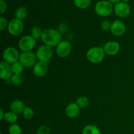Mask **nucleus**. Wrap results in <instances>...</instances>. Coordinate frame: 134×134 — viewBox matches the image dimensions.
Instances as JSON below:
<instances>
[{
	"label": "nucleus",
	"mask_w": 134,
	"mask_h": 134,
	"mask_svg": "<svg viewBox=\"0 0 134 134\" xmlns=\"http://www.w3.org/2000/svg\"><path fill=\"white\" fill-rule=\"evenodd\" d=\"M51 130L47 126L41 125L37 130L36 134H50Z\"/></svg>",
	"instance_id": "obj_27"
},
{
	"label": "nucleus",
	"mask_w": 134,
	"mask_h": 134,
	"mask_svg": "<svg viewBox=\"0 0 134 134\" xmlns=\"http://www.w3.org/2000/svg\"><path fill=\"white\" fill-rule=\"evenodd\" d=\"M36 44V39L31 35H25L20 39L18 47L22 52L31 51Z\"/></svg>",
	"instance_id": "obj_6"
},
{
	"label": "nucleus",
	"mask_w": 134,
	"mask_h": 134,
	"mask_svg": "<svg viewBox=\"0 0 134 134\" xmlns=\"http://www.w3.org/2000/svg\"><path fill=\"white\" fill-rule=\"evenodd\" d=\"M23 80V77L21 75L13 74L10 79V82L13 85L17 86V85H20L22 83Z\"/></svg>",
	"instance_id": "obj_25"
},
{
	"label": "nucleus",
	"mask_w": 134,
	"mask_h": 134,
	"mask_svg": "<svg viewBox=\"0 0 134 134\" xmlns=\"http://www.w3.org/2000/svg\"><path fill=\"white\" fill-rule=\"evenodd\" d=\"M109 2H111V3L116 4V3H118L120 2V0H109Z\"/></svg>",
	"instance_id": "obj_32"
},
{
	"label": "nucleus",
	"mask_w": 134,
	"mask_h": 134,
	"mask_svg": "<svg viewBox=\"0 0 134 134\" xmlns=\"http://www.w3.org/2000/svg\"><path fill=\"white\" fill-rule=\"evenodd\" d=\"M20 54L18 51L14 47H9L5 48L3 53V58L4 61L9 64H13L19 61Z\"/></svg>",
	"instance_id": "obj_8"
},
{
	"label": "nucleus",
	"mask_w": 134,
	"mask_h": 134,
	"mask_svg": "<svg viewBox=\"0 0 134 134\" xmlns=\"http://www.w3.org/2000/svg\"><path fill=\"white\" fill-rule=\"evenodd\" d=\"M8 32L13 36H18L22 34L24 30V24L21 20L14 18L9 22Z\"/></svg>",
	"instance_id": "obj_7"
},
{
	"label": "nucleus",
	"mask_w": 134,
	"mask_h": 134,
	"mask_svg": "<svg viewBox=\"0 0 134 134\" xmlns=\"http://www.w3.org/2000/svg\"><path fill=\"white\" fill-rule=\"evenodd\" d=\"M111 23L109 20H103L101 24V28L103 31H108L111 30Z\"/></svg>",
	"instance_id": "obj_28"
},
{
	"label": "nucleus",
	"mask_w": 134,
	"mask_h": 134,
	"mask_svg": "<svg viewBox=\"0 0 134 134\" xmlns=\"http://www.w3.org/2000/svg\"><path fill=\"white\" fill-rule=\"evenodd\" d=\"M43 31H42L41 28L39 26H34L32 27L31 30V36L35 39H39L41 38L42 34H43Z\"/></svg>",
	"instance_id": "obj_22"
},
{
	"label": "nucleus",
	"mask_w": 134,
	"mask_h": 134,
	"mask_svg": "<svg viewBox=\"0 0 134 134\" xmlns=\"http://www.w3.org/2000/svg\"><path fill=\"white\" fill-rule=\"evenodd\" d=\"M76 103L78 105L80 108H86L89 105V99L86 96H81L77 98Z\"/></svg>",
	"instance_id": "obj_23"
},
{
	"label": "nucleus",
	"mask_w": 134,
	"mask_h": 134,
	"mask_svg": "<svg viewBox=\"0 0 134 134\" xmlns=\"http://www.w3.org/2000/svg\"><path fill=\"white\" fill-rule=\"evenodd\" d=\"M82 134H102V132L96 126L89 124L84 128Z\"/></svg>",
	"instance_id": "obj_17"
},
{
	"label": "nucleus",
	"mask_w": 134,
	"mask_h": 134,
	"mask_svg": "<svg viewBox=\"0 0 134 134\" xmlns=\"http://www.w3.org/2000/svg\"><path fill=\"white\" fill-rule=\"evenodd\" d=\"M80 107L75 103H70L65 108V114L69 118H75L79 115Z\"/></svg>",
	"instance_id": "obj_15"
},
{
	"label": "nucleus",
	"mask_w": 134,
	"mask_h": 134,
	"mask_svg": "<svg viewBox=\"0 0 134 134\" xmlns=\"http://www.w3.org/2000/svg\"><path fill=\"white\" fill-rule=\"evenodd\" d=\"M7 9V5L4 0H0V14H3Z\"/></svg>",
	"instance_id": "obj_30"
},
{
	"label": "nucleus",
	"mask_w": 134,
	"mask_h": 134,
	"mask_svg": "<svg viewBox=\"0 0 134 134\" xmlns=\"http://www.w3.org/2000/svg\"><path fill=\"white\" fill-rule=\"evenodd\" d=\"M11 65L5 61H2L0 64V78L4 81L10 80L13 76Z\"/></svg>",
	"instance_id": "obj_11"
},
{
	"label": "nucleus",
	"mask_w": 134,
	"mask_h": 134,
	"mask_svg": "<svg viewBox=\"0 0 134 134\" xmlns=\"http://www.w3.org/2000/svg\"><path fill=\"white\" fill-rule=\"evenodd\" d=\"M4 116H5V113L3 112V110L2 109H0V119L3 120L4 119Z\"/></svg>",
	"instance_id": "obj_31"
},
{
	"label": "nucleus",
	"mask_w": 134,
	"mask_h": 134,
	"mask_svg": "<svg viewBox=\"0 0 134 134\" xmlns=\"http://www.w3.org/2000/svg\"><path fill=\"white\" fill-rule=\"evenodd\" d=\"M74 4L79 9H86L91 4V0H74Z\"/></svg>",
	"instance_id": "obj_21"
},
{
	"label": "nucleus",
	"mask_w": 134,
	"mask_h": 134,
	"mask_svg": "<svg viewBox=\"0 0 134 134\" xmlns=\"http://www.w3.org/2000/svg\"><path fill=\"white\" fill-rule=\"evenodd\" d=\"M9 134H22V128L18 124H12L9 127Z\"/></svg>",
	"instance_id": "obj_24"
},
{
	"label": "nucleus",
	"mask_w": 134,
	"mask_h": 134,
	"mask_svg": "<svg viewBox=\"0 0 134 134\" xmlns=\"http://www.w3.org/2000/svg\"><path fill=\"white\" fill-rule=\"evenodd\" d=\"M41 41L44 44L49 47H56L62 41V34L58 30L48 28L43 31Z\"/></svg>",
	"instance_id": "obj_1"
},
{
	"label": "nucleus",
	"mask_w": 134,
	"mask_h": 134,
	"mask_svg": "<svg viewBox=\"0 0 134 134\" xmlns=\"http://www.w3.org/2000/svg\"><path fill=\"white\" fill-rule=\"evenodd\" d=\"M9 23L7 22L6 18L3 16H1L0 18V30L1 31H3L6 27H8Z\"/></svg>",
	"instance_id": "obj_29"
},
{
	"label": "nucleus",
	"mask_w": 134,
	"mask_h": 134,
	"mask_svg": "<svg viewBox=\"0 0 134 134\" xmlns=\"http://www.w3.org/2000/svg\"><path fill=\"white\" fill-rule=\"evenodd\" d=\"M37 58L36 54L31 51L22 52V53L20 54L19 62L24 65V67L29 68L34 66L37 62Z\"/></svg>",
	"instance_id": "obj_5"
},
{
	"label": "nucleus",
	"mask_w": 134,
	"mask_h": 134,
	"mask_svg": "<svg viewBox=\"0 0 134 134\" xmlns=\"http://www.w3.org/2000/svg\"><path fill=\"white\" fill-rule=\"evenodd\" d=\"M36 56L39 61L47 64L49 62L53 56V51L52 47L45 44L40 46L37 50Z\"/></svg>",
	"instance_id": "obj_4"
},
{
	"label": "nucleus",
	"mask_w": 134,
	"mask_h": 134,
	"mask_svg": "<svg viewBox=\"0 0 134 134\" xmlns=\"http://www.w3.org/2000/svg\"><path fill=\"white\" fill-rule=\"evenodd\" d=\"M128 1H129V0H121V1H122V2H124V3H127Z\"/></svg>",
	"instance_id": "obj_33"
},
{
	"label": "nucleus",
	"mask_w": 134,
	"mask_h": 134,
	"mask_svg": "<svg viewBox=\"0 0 134 134\" xmlns=\"http://www.w3.org/2000/svg\"><path fill=\"white\" fill-rule=\"evenodd\" d=\"M4 119L6 120L7 122L10 123V124H15L16 122L18 120V116L17 114L14 113L13 111H9V112L5 113V116H4Z\"/></svg>",
	"instance_id": "obj_19"
},
{
	"label": "nucleus",
	"mask_w": 134,
	"mask_h": 134,
	"mask_svg": "<svg viewBox=\"0 0 134 134\" xmlns=\"http://www.w3.org/2000/svg\"><path fill=\"white\" fill-rule=\"evenodd\" d=\"M114 12L117 16L120 18H126L130 13V7L127 3L120 1L115 4L114 7Z\"/></svg>",
	"instance_id": "obj_9"
},
{
	"label": "nucleus",
	"mask_w": 134,
	"mask_h": 134,
	"mask_svg": "<svg viewBox=\"0 0 134 134\" xmlns=\"http://www.w3.org/2000/svg\"><path fill=\"white\" fill-rule=\"evenodd\" d=\"M23 116L25 119L30 120L33 118L34 115V112L32 109L30 107H25L23 111Z\"/></svg>",
	"instance_id": "obj_26"
},
{
	"label": "nucleus",
	"mask_w": 134,
	"mask_h": 134,
	"mask_svg": "<svg viewBox=\"0 0 134 134\" xmlns=\"http://www.w3.org/2000/svg\"><path fill=\"white\" fill-rule=\"evenodd\" d=\"M114 8L109 1H100L95 6V12L99 16H108L111 14Z\"/></svg>",
	"instance_id": "obj_3"
},
{
	"label": "nucleus",
	"mask_w": 134,
	"mask_h": 134,
	"mask_svg": "<svg viewBox=\"0 0 134 134\" xmlns=\"http://www.w3.org/2000/svg\"><path fill=\"white\" fill-rule=\"evenodd\" d=\"M71 51V44L68 41H62L56 47V52L60 58L67 57Z\"/></svg>",
	"instance_id": "obj_10"
},
{
	"label": "nucleus",
	"mask_w": 134,
	"mask_h": 134,
	"mask_svg": "<svg viewBox=\"0 0 134 134\" xmlns=\"http://www.w3.org/2000/svg\"><path fill=\"white\" fill-rule=\"evenodd\" d=\"M12 68V71H13V74L16 75H21L22 71L24 70V65L20 62L19 61L16 62L14 63L11 65Z\"/></svg>",
	"instance_id": "obj_20"
},
{
	"label": "nucleus",
	"mask_w": 134,
	"mask_h": 134,
	"mask_svg": "<svg viewBox=\"0 0 134 134\" xmlns=\"http://www.w3.org/2000/svg\"><path fill=\"white\" fill-rule=\"evenodd\" d=\"M111 32L116 37L122 36L126 32V26L124 22L119 20H116L111 23Z\"/></svg>",
	"instance_id": "obj_12"
},
{
	"label": "nucleus",
	"mask_w": 134,
	"mask_h": 134,
	"mask_svg": "<svg viewBox=\"0 0 134 134\" xmlns=\"http://www.w3.org/2000/svg\"><path fill=\"white\" fill-rule=\"evenodd\" d=\"M48 72V65L47 63L42 62H37L33 68V73L36 77H43L46 75Z\"/></svg>",
	"instance_id": "obj_14"
},
{
	"label": "nucleus",
	"mask_w": 134,
	"mask_h": 134,
	"mask_svg": "<svg viewBox=\"0 0 134 134\" xmlns=\"http://www.w3.org/2000/svg\"><path fill=\"white\" fill-rule=\"evenodd\" d=\"M120 44L118 42L113 41L107 42L103 46L105 53L109 56H115L120 51Z\"/></svg>",
	"instance_id": "obj_13"
},
{
	"label": "nucleus",
	"mask_w": 134,
	"mask_h": 134,
	"mask_svg": "<svg viewBox=\"0 0 134 134\" xmlns=\"http://www.w3.org/2000/svg\"><path fill=\"white\" fill-rule=\"evenodd\" d=\"M25 108L24 103L20 99H15L11 103L10 105V111L16 114H20L23 113Z\"/></svg>",
	"instance_id": "obj_16"
},
{
	"label": "nucleus",
	"mask_w": 134,
	"mask_h": 134,
	"mask_svg": "<svg viewBox=\"0 0 134 134\" xmlns=\"http://www.w3.org/2000/svg\"><path fill=\"white\" fill-rule=\"evenodd\" d=\"M105 52L102 47H93L86 52L88 60L92 64H99L102 62L105 58Z\"/></svg>",
	"instance_id": "obj_2"
},
{
	"label": "nucleus",
	"mask_w": 134,
	"mask_h": 134,
	"mask_svg": "<svg viewBox=\"0 0 134 134\" xmlns=\"http://www.w3.org/2000/svg\"><path fill=\"white\" fill-rule=\"evenodd\" d=\"M27 14H28V10L24 7H18V9L16 10L15 12V16L16 18H18V19L22 20L25 19V18L27 17Z\"/></svg>",
	"instance_id": "obj_18"
}]
</instances>
